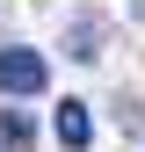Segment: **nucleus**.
Masks as SVG:
<instances>
[{
    "label": "nucleus",
    "mask_w": 145,
    "mask_h": 152,
    "mask_svg": "<svg viewBox=\"0 0 145 152\" xmlns=\"http://www.w3.org/2000/svg\"><path fill=\"white\" fill-rule=\"evenodd\" d=\"M87 138H94V116H87L80 102H58V145H65V152H80Z\"/></svg>",
    "instance_id": "f03ea898"
},
{
    "label": "nucleus",
    "mask_w": 145,
    "mask_h": 152,
    "mask_svg": "<svg viewBox=\"0 0 145 152\" xmlns=\"http://www.w3.org/2000/svg\"><path fill=\"white\" fill-rule=\"evenodd\" d=\"M0 152H29V116L22 109H0Z\"/></svg>",
    "instance_id": "7ed1b4c3"
},
{
    "label": "nucleus",
    "mask_w": 145,
    "mask_h": 152,
    "mask_svg": "<svg viewBox=\"0 0 145 152\" xmlns=\"http://www.w3.org/2000/svg\"><path fill=\"white\" fill-rule=\"evenodd\" d=\"M44 80H51V65L29 44H0V87L7 94H44Z\"/></svg>",
    "instance_id": "f257e3e1"
}]
</instances>
